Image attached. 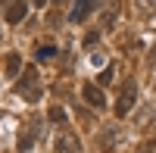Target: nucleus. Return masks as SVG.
<instances>
[{
    "label": "nucleus",
    "instance_id": "14",
    "mask_svg": "<svg viewBox=\"0 0 156 153\" xmlns=\"http://www.w3.org/2000/svg\"><path fill=\"white\" fill-rule=\"evenodd\" d=\"M150 66H156V47H153V53H150Z\"/></svg>",
    "mask_w": 156,
    "mask_h": 153
},
{
    "label": "nucleus",
    "instance_id": "3",
    "mask_svg": "<svg viewBox=\"0 0 156 153\" xmlns=\"http://www.w3.org/2000/svg\"><path fill=\"white\" fill-rule=\"evenodd\" d=\"M81 97H84V103H90L94 109H103V106H106V97H103L100 84H84V87H81Z\"/></svg>",
    "mask_w": 156,
    "mask_h": 153
},
{
    "label": "nucleus",
    "instance_id": "16",
    "mask_svg": "<svg viewBox=\"0 0 156 153\" xmlns=\"http://www.w3.org/2000/svg\"><path fill=\"white\" fill-rule=\"evenodd\" d=\"M56 3H59V6H66V3H69V0H56Z\"/></svg>",
    "mask_w": 156,
    "mask_h": 153
},
{
    "label": "nucleus",
    "instance_id": "7",
    "mask_svg": "<svg viewBox=\"0 0 156 153\" xmlns=\"http://www.w3.org/2000/svg\"><path fill=\"white\" fill-rule=\"evenodd\" d=\"M115 141H119V128H115V125H106V128L100 131V150H103V153H109Z\"/></svg>",
    "mask_w": 156,
    "mask_h": 153
},
{
    "label": "nucleus",
    "instance_id": "5",
    "mask_svg": "<svg viewBox=\"0 0 156 153\" xmlns=\"http://www.w3.org/2000/svg\"><path fill=\"white\" fill-rule=\"evenodd\" d=\"M25 12H28V3H25V0H12V3L6 6V22L9 25H19L25 19Z\"/></svg>",
    "mask_w": 156,
    "mask_h": 153
},
{
    "label": "nucleus",
    "instance_id": "9",
    "mask_svg": "<svg viewBox=\"0 0 156 153\" xmlns=\"http://www.w3.org/2000/svg\"><path fill=\"white\" fill-rule=\"evenodd\" d=\"M115 19H119V3H115V6H109L106 12H103V19H100V28H109V25H112Z\"/></svg>",
    "mask_w": 156,
    "mask_h": 153
},
{
    "label": "nucleus",
    "instance_id": "4",
    "mask_svg": "<svg viewBox=\"0 0 156 153\" xmlns=\"http://www.w3.org/2000/svg\"><path fill=\"white\" fill-rule=\"evenodd\" d=\"M97 6H100V0H75L69 19H72V22H84V16H87L90 9H97Z\"/></svg>",
    "mask_w": 156,
    "mask_h": 153
},
{
    "label": "nucleus",
    "instance_id": "13",
    "mask_svg": "<svg viewBox=\"0 0 156 153\" xmlns=\"http://www.w3.org/2000/svg\"><path fill=\"white\" fill-rule=\"evenodd\" d=\"M137 9H140V12H153L156 3H153V0H137Z\"/></svg>",
    "mask_w": 156,
    "mask_h": 153
},
{
    "label": "nucleus",
    "instance_id": "12",
    "mask_svg": "<svg viewBox=\"0 0 156 153\" xmlns=\"http://www.w3.org/2000/svg\"><path fill=\"white\" fill-rule=\"evenodd\" d=\"M112 72H115L112 66H106V69H103V72H100V84H109V81H112Z\"/></svg>",
    "mask_w": 156,
    "mask_h": 153
},
{
    "label": "nucleus",
    "instance_id": "2",
    "mask_svg": "<svg viewBox=\"0 0 156 153\" xmlns=\"http://www.w3.org/2000/svg\"><path fill=\"white\" fill-rule=\"evenodd\" d=\"M134 103H137V81H134V78H128V81L122 84L119 100H115V116H128Z\"/></svg>",
    "mask_w": 156,
    "mask_h": 153
},
{
    "label": "nucleus",
    "instance_id": "11",
    "mask_svg": "<svg viewBox=\"0 0 156 153\" xmlns=\"http://www.w3.org/2000/svg\"><path fill=\"white\" fill-rule=\"evenodd\" d=\"M53 53H56V47H50V44H44V47H37V53H34V56H37V59H50Z\"/></svg>",
    "mask_w": 156,
    "mask_h": 153
},
{
    "label": "nucleus",
    "instance_id": "1",
    "mask_svg": "<svg viewBox=\"0 0 156 153\" xmlns=\"http://www.w3.org/2000/svg\"><path fill=\"white\" fill-rule=\"evenodd\" d=\"M16 91L28 100V103H37L41 100V78H37V72L34 69H25L22 72V78H19V84H16Z\"/></svg>",
    "mask_w": 156,
    "mask_h": 153
},
{
    "label": "nucleus",
    "instance_id": "15",
    "mask_svg": "<svg viewBox=\"0 0 156 153\" xmlns=\"http://www.w3.org/2000/svg\"><path fill=\"white\" fill-rule=\"evenodd\" d=\"M31 3H34V6H44V3H50V0H31Z\"/></svg>",
    "mask_w": 156,
    "mask_h": 153
},
{
    "label": "nucleus",
    "instance_id": "17",
    "mask_svg": "<svg viewBox=\"0 0 156 153\" xmlns=\"http://www.w3.org/2000/svg\"><path fill=\"white\" fill-rule=\"evenodd\" d=\"M6 3H12V0H0V6H6Z\"/></svg>",
    "mask_w": 156,
    "mask_h": 153
},
{
    "label": "nucleus",
    "instance_id": "10",
    "mask_svg": "<svg viewBox=\"0 0 156 153\" xmlns=\"http://www.w3.org/2000/svg\"><path fill=\"white\" fill-rule=\"evenodd\" d=\"M50 122L66 125V109H62V106H53V109H50Z\"/></svg>",
    "mask_w": 156,
    "mask_h": 153
},
{
    "label": "nucleus",
    "instance_id": "8",
    "mask_svg": "<svg viewBox=\"0 0 156 153\" xmlns=\"http://www.w3.org/2000/svg\"><path fill=\"white\" fill-rule=\"evenodd\" d=\"M19 69H22V56L19 53H9L6 56V78H16Z\"/></svg>",
    "mask_w": 156,
    "mask_h": 153
},
{
    "label": "nucleus",
    "instance_id": "6",
    "mask_svg": "<svg viewBox=\"0 0 156 153\" xmlns=\"http://www.w3.org/2000/svg\"><path fill=\"white\" fill-rule=\"evenodd\" d=\"M56 153H81L78 150V141H75V134L72 131H62L56 137Z\"/></svg>",
    "mask_w": 156,
    "mask_h": 153
}]
</instances>
